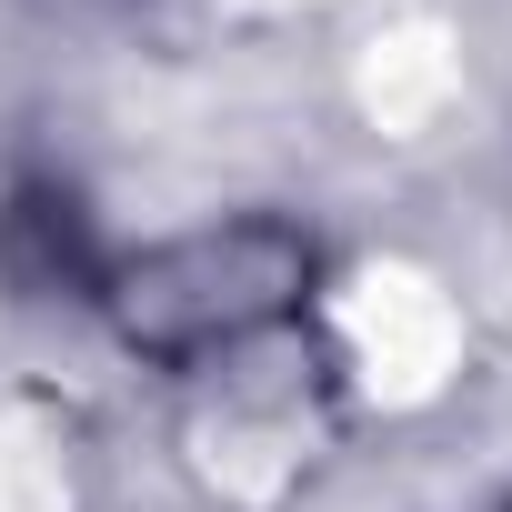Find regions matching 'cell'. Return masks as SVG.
<instances>
[{"label":"cell","instance_id":"cell-1","mask_svg":"<svg viewBox=\"0 0 512 512\" xmlns=\"http://www.w3.org/2000/svg\"><path fill=\"white\" fill-rule=\"evenodd\" d=\"M312 282V241L282 231V221H231V231H191L171 251H151L141 272L111 282V312L141 352L161 362H191V352H221V342H251L272 332Z\"/></svg>","mask_w":512,"mask_h":512},{"label":"cell","instance_id":"cell-2","mask_svg":"<svg viewBox=\"0 0 512 512\" xmlns=\"http://www.w3.org/2000/svg\"><path fill=\"white\" fill-rule=\"evenodd\" d=\"M0 272L21 292H101V251L71 191H11L0 211Z\"/></svg>","mask_w":512,"mask_h":512}]
</instances>
